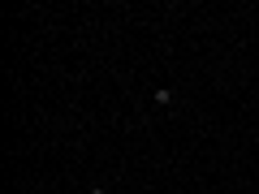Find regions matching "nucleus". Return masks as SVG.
<instances>
[{
	"mask_svg": "<svg viewBox=\"0 0 259 194\" xmlns=\"http://www.w3.org/2000/svg\"><path fill=\"white\" fill-rule=\"evenodd\" d=\"M87 194H108V190H104V185H95V190H87Z\"/></svg>",
	"mask_w": 259,
	"mask_h": 194,
	"instance_id": "nucleus-1",
	"label": "nucleus"
}]
</instances>
